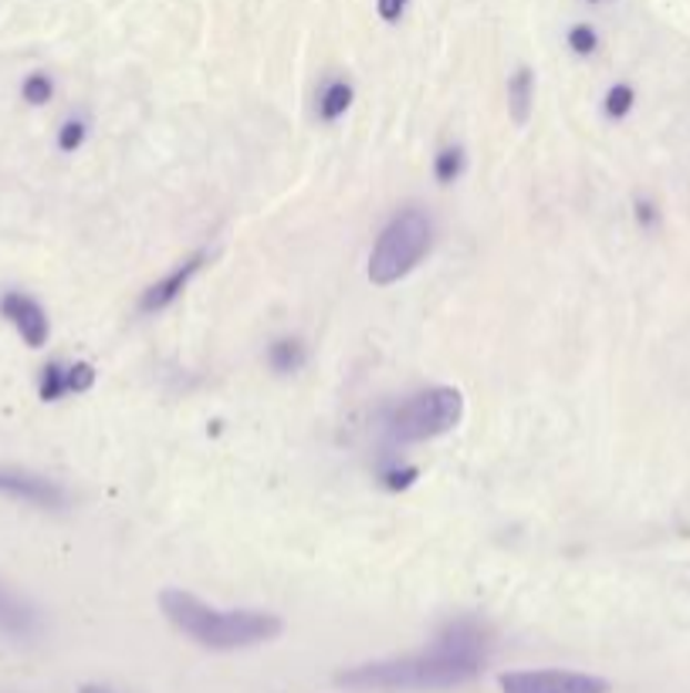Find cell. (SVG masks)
<instances>
[{"mask_svg":"<svg viewBox=\"0 0 690 693\" xmlns=\"http://www.w3.org/2000/svg\"><path fill=\"white\" fill-rule=\"evenodd\" d=\"M488 660V633L474 619H454L424 653L345 670L338 680L366 690H450L474 680Z\"/></svg>","mask_w":690,"mask_h":693,"instance_id":"obj_1","label":"cell"},{"mask_svg":"<svg viewBox=\"0 0 690 693\" xmlns=\"http://www.w3.org/2000/svg\"><path fill=\"white\" fill-rule=\"evenodd\" d=\"M160 609L163 615L173 622V626L190 636L193 643H200L203 650H247V646H261L271 643L274 636H282V619L274 612H261V609H214L203 599L183 592V589H166L160 595Z\"/></svg>","mask_w":690,"mask_h":693,"instance_id":"obj_2","label":"cell"},{"mask_svg":"<svg viewBox=\"0 0 690 693\" xmlns=\"http://www.w3.org/2000/svg\"><path fill=\"white\" fill-rule=\"evenodd\" d=\"M434 247V221L420 206H403L389 217V224L379 231L376 247L369 254V282L379 288H389L430 254Z\"/></svg>","mask_w":690,"mask_h":693,"instance_id":"obj_3","label":"cell"},{"mask_svg":"<svg viewBox=\"0 0 690 693\" xmlns=\"http://www.w3.org/2000/svg\"><path fill=\"white\" fill-rule=\"evenodd\" d=\"M464 420V396L454 386H430L396 402L386 416L389 440L424 444L450 434Z\"/></svg>","mask_w":690,"mask_h":693,"instance_id":"obj_4","label":"cell"},{"mask_svg":"<svg viewBox=\"0 0 690 693\" xmlns=\"http://www.w3.org/2000/svg\"><path fill=\"white\" fill-rule=\"evenodd\" d=\"M501 693H609V680L579 670H511Z\"/></svg>","mask_w":690,"mask_h":693,"instance_id":"obj_5","label":"cell"},{"mask_svg":"<svg viewBox=\"0 0 690 693\" xmlns=\"http://www.w3.org/2000/svg\"><path fill=\"white\" fill-rule=\"evenodd\" d=\"M0 498L24 501L44 511H61L68 505V495L58 480L21 470V467H0Z\"/></svg>","mask_w":690,"mask_h":693,"instance_id":"obj_6","label":"cell"},{"mask_svg":"<svg viewBox=\"0 0 690 693\" xmlns=\"http://www.w3.org/2000/svg\"><path fill=\"white\" fill-rule=\"evenodd\" d=\"M0 318L14 325V332L24 338L28 349H41L51 335L48 312L24 292H4V298H0Z\"/></svg>","mask_w":690,"mask_h":693,"instance_id":"obj_7","label":"cell"},{"mask_svg":"<svg viewBox=\"0 0 690 693\" xmlns=\"http://www.w3.org/2000/svg\"><path fill=\"white\" fill-rule=\"evenodd\" d=\"M206 251H193L190 257H183L170 274H163L156 285H150L146 292H143V298H140V312H146V315H153V312H163V308H170L186 288H190V282L193 277L203 271V264H206Z\"/></svg>","mask_w":690,"mask_h":693,"instance_id":"obj_8","label":"cell"},{"mask_svg":"<svg viewBox=\"0 0 690 693\" xmlns=\"http://www.w3.org/2000/svg\"><path fill=\"white\" fill-rule=\"evenodd\" d=\"M0 633L11 636V640H31L38 636V615L34 609L18 599L11 589L0 585Z\"/></svg>","mask_w":690,"mask_h":693,"instance_id":"obj_9","label":"cell"},{"mask_svg":"<svg viewBox=\"0 0 690 693\" xmlns=\"http://www.w3.org/2000/svg\"><path fill=\"white\" fill-rule=\"evenodd\" d=\"M531 109H535V72L521 64L508 79V112L515 125H525L531 119Z\"/></svg>","mask_w":690,"mask_h":693,"instance_id":"obj_10","label":"cell"},{"mask_svg":"<svg viewBox=\"0 0 690 693\" xmlns=\"http://www.w3.org/2000/svg\"><path fill=\"white\" fill-rule=\"evenodd\" d=\"M353 99H356V89L345 82V79H332L322 92H318V105H315V115L322 122H338L345 112L353 109Z\"/></svg>","mask_w":690,"mask_h":693,"instance_id":"obj_11","label":"cell"},{"mask_svg":"<svg viewBox=\"0 0 690 693\" xmlns=\"http://www.w3.org/2000/svg\"><path fill=\"white\" fill-rule=\"evenodd\" d=\"M308 363V349H305V342L302 338H278V342H271V349H267V366L278 373V376H292L298 373L302 366Z\"/></svg>","mask_w":690,"mask_h":693,"instance_id":"obj_12","label":"cell"},{"mask_svg":"<svg viewBox=\"0 0 690 693\" xmlns=\"http://www.w3.org/2000/svg\"><path fill=\"white\" fill-rule=\"evenodd\" d=\"M460 173H464V150L460 146H444L434 156V176H437V183L440 186H450V183L460 180Z\"/></svg>","mask_w":690,"mask_h":693,"instance_id":"obj_13","label":"cell"},{"mask_svg":"<svg viewBox=\"0 0 690 693\" xmlns=\"http://www.w3.org/2000/svg\"><path fill=\"white\" fill-rule=\"evenodd\" d=\"M38 396L44 402H58L61 396H68V379H64V366L61 363H48L38 376Z\"/></svg>","mask_w":690,"mask_h":693,"instance_id":"obj_14","label":"cell"},{"mask_svg":"<svg viewBox=\"0 0 690 693\" xmlns=\"http://www.w3.org/2000/svg\"><path fill=\"white\" fill-rule=\"evenodd\" d=\"M633 105H637V92H633L627 82L612 85V89L606 92V99H602V109H606L609 119H627V115L633 112Z\"/></svg>","mask_w":690,"mask_h":693,"instance_id":"obj_15","label":"cell"},{"mask_svg":"<svg viewBox=\"0 0 690 693\" xmlns=\"http://www.w3.org/2000/svg\"><path fill=\"white\" fill-rule=\"evenodd\" d=\"M21 95H24V102H28V105H48V102H51V95H54V82H51L44 72H34V75H28V79H24Z\"/></svg>","mask_w":690,"mask_h":693,"instance_id":"obj_16","label":"cell"},{"mask_svg":"<svg viewBox=\"0 0 690 693\" xmlns=\"http://www.w3.org/2000/svg\"><path fill=\"white\" fill-rule=\"evenodd\" d=\"M85 135H89V129H85L82 119H68V122H61V129H58V150H61V153H79L82 143H85Z\"/></svg>","mask_w":690,"mask_h":693,"instance_id":"obj_17","label":"cell"},{"mask_svg":"<svg viewBox=\"0 0 690 693\" xmlns=\"http://www.w3.org/2000/svg\"><path fill=\"white\" fill-rule=\"evenodd\" d=\"M64 379H68V393H89L95 386V366L92 363L64 366Z\"/></svg>","mask_w":690,"mask_h":693,"instance_id":"obj_18","label":"cell"},{"mask_svg":"<svg viewBox=\"0 0 690 693\" xmlns=\"http://www.w3.org/2000/svg\"><path fill=\"white\" fill-rule=\"evenodd\" d=\"M417 477H420L417 467H393V470H383V473H379V480H383V488H386V491H406Z\"/></svg>","mask_w":690,"mask_h":693,"instance_id":"obj_19","label":"cell"},{"mask_svg":"<svg viewBox=\"0 0 690 693\" xmlns=\"http://www.w3.org/2000/svg\"><path fill=\"white\" fill-rule=\"evenodd\" d=\"M569 48H572L576 54H592V51L599 48V34H596L589 24H576V28L569 31Z\"/></svg>","mask_w":690,"mask_h":693,"instance_id":"obj_20","label":"cell"},{"mask_svg":"<svg viewBox=\"0 0 690 693\" xmlns=\"http://www.w3.org/2000/svg\"><path fill=\"white\" fill-rule=\"evenodd\" d=\"M406 4H409V0H376V11H379V18H383L386 24H396V21L403 18Z\"/></svg>","mask_w":690,"mask_h":693,"instance_id":"obj_21","label":"cell"},{"mask_svg":"<svg viewBox=\"0 0 690 693\" xmlns=\"http://www.w3.org/2000/svg\"><path fill=\"white\" fill-rule=\"evenodd\" d=\"M637 221H640L643 227H653V224H657V206L647 203V200H637Z\"/></svg>","mask_w":690,"mask_h":693,"instance_id":"obj_22","label":"cell"},{"mask_svg":"<svg viewBox=\"0 0 690 693\" xmlns=\"http://www.w3.org/2000/svg\"><path fill=\"white\" fill-rule=\"evenodd\" d=\"M79 693H115V690H109V686H102V683H89V686H82Z\"/></svg>","mask_w":690,"mask_h":693,"instance_id":"obj_23","label":"cell"},{"mask_svg":"<svg viewBox=\"0 0 690 693\" xmlns=\"http://www.w3.org/2000/svg\"><path fill=\"white\" fill-rule=\"evenodd\" d=\"M589 4H602V0H589Z\"/></svg>","mask_w":690,"mask_h":693,"instance_id":"obj_24","label":"cell"}]
</instances>
